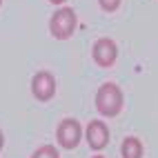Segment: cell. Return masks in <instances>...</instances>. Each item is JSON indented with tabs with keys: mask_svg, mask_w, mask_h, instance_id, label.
<instances>
[{
	"mask_svg": "<svg viewBox=\"0 0 158 158\" xmlns=\"http://www.w3.org/2000/svg\"><path fill=\"white\" fill-rule=\"evenodd\" d=\"M94 60H96V65L100 67H111L116 58H118V47H116V43L111 38H98L96 43H94Z\"/></svg>",
	"mask_w": 158,
	"mask_h": 158,
	"instance_id": "obj_4",
	"label": "cell"
},
{
	"mask_svg": "<svg viewBox=\"0 0 158 158\" xmlns=\"http://www.w3.org/2000/svg\"><path fill=\"white\" fill-rule=\"evenodd\" d=\"M120 154L123 158H143V143L136 136H127L120 145Z\"/></svg>",
	"mask_w": 158,
	"mask_h": 158,
	"instance_id": "obj_7",
	"label": "cell"
},
{
	"mask_svg": "<svg viewBox=\"0 0 158 158\" xmlns=\"http://www.w3.org/2000/svg\"><path fill=\"white\" fill-rule=\"evenodd\" d=\"M91 158H102V156H91Z\"/></svg>",
	"mask_w": 158,
	"mask_h": 158,
	"instance_id": "obj_12",
	"label": "cell"
},
{
	"mask_svg": "<svg viewBox=\"0 0 158 158\" xmlns=\"http://www.w3.org/2000/svg\"><path fill=\"white\" fill-rule=\"evenodd\" d=\"M31 91H34V96L38 100H49V98H54V94H56V78L51 76L49 71H38L34 80H31Z\"/></svg>",
	"mask_w": 158,
	"mask_h": 158,
	"instance_id": "obj_5",
	"label": "cell"
},
{
	"mask_svg": "<svg viewBox=\"0 0 158 158\" xmlns=\"http://www.w3.org/2000/svg\"><path fill=\"white\" fill-rule=\"evenodd\" d=\"M78 27V18H76V11L71 7H60L54 11L49 20V31L51 36L58 38V40H65L69 36H73V31Z\"/></svg>",
	"mask_w": 158,
	"mask_h": 158,
	"instance_id": "obj_2",
	"label": "cell"
},
{
	"mask_svg": "<svg viewBox=\"0 0 158 158\" xmlns=\"http://www.w3.org/2000/svg\"><path fill=\"white\" fill-rule=\"evenodd\" d=\"M87 143L91 149H102V147H107L109 143V129L107 125H105L102 120H89L87 125Z\"/></svg>",
	"mask_w": 158,
	"mask_h": 158,
	"instance_id": "obj_6",
	"label": "cell"
},
{
	"mask_svg": "<svg viewBox=\"0 0 158 158\" xmlns=\"http://www.w3.org/2000/svg\"><path fill=\"white\" fill-rule=\"evenodd\" d=\"M2 145H5V136H2V131H0V149H2Z\"/></svg>",
	"mask_w": 158,
	"mask_h": 158,
	"instance_id": "obj_10",
	"label": "cell"
},
{
	"mask_svg": "<svg viewBox=\"0 0 158 158\" xmlns=\"http://www.w3.org/2000/svg\"><path fill=\"white\" fill-rule=\"evenodd\" d=\"M31 158H60V156H58V149H56V147L43 145V147H38V149L31 154Z\"/></svg>",
	"mask_w": 158,
	"mask_h": 158,
	"instance_id": "obj_8",
	"label": "cell"
},
{
	"mask_svg": "<svg viewBox=\"0 0 158 158\" xmlns=\"http://www.w3.org/2000/svg\"><path fill=\"white\" fill-rule=\"evenodd\" d=\"M98 2H100V7L105 9V11H114V9H118L120 0H98Z\"/></svg>",
	"mask_w": 158,
	"mask_h": 158,
	"instance_id": "obj_9",
	"label": "cell"
},
{
	"mask_svg": "<svg viewBox=\"0 0 158 158\" xmlns=\"http://www.w3.org/2000/svg\"><path fill=\"white\" fill-rule=\"evenodd\" d=\"M0 2H2V0H0Z\"/></svg>",
	"mask_w": 158,
	"mask_h": 158,
	"instance_id": "obj_13",
	"label": "cell"
},
{
	"mask_svg": "<svg viewBox=\"0 0 158 158\" xmlns=\"http://www.w3.org/2000/svg\"><path fill=\"white\" fill-rule=\"evenodd\" d=\"M51 2H54V5H62L65 0H51Z\"/></svg>",
	"mask_w": 158,
	"mask_h": 158,
	"instance_id": "obj_11",
	"label": "cell"
},
{
	"mask_svg": "<svg viewBox=\"0 0 158 158\" xmlns=\"http://www.w3.org/2000/svg\"><path fill=\"white\" fill-rule=\"evenodd\" d=\"M56 138L60 143V147H65V149H73V147H78L80 138H82V127L76 118H65L60 120L58 129H56Z\"/></svg>",
	"mask_w": 158,
	"mask_h": 158,
	"instance_id": "obj_3",
	"label": "cell"
},
{
	"mask_svg": "<svg viewBox=\"0 0 158 158\" xmlns=\"http://www.w3.org/2000/svg\"><path fill=\"white\" fill-rule=\"evenodd\" d=\"M120 107H123L120 87L116 85V82H105V85H100V89L96 91V109L102 116L111 118V116H116L120 111Z\"/></svg>",
	"mask_w": 158,
	"mask_h": 158,
	"instance_id": "obj_1",
	"label": "cell"
}]
</instances>
